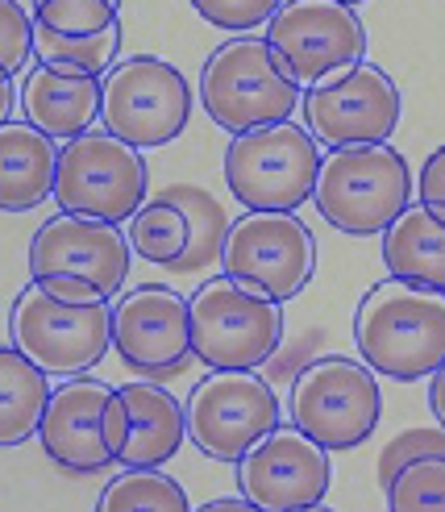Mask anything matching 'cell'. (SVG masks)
<instances>
[{
  "mask_svg": "<svg viewBox=\"0 0 445 512\" xmlns=\"http://www.w3.org/2000/svg\"><path fill=\"white\" fill-rule=\"evenodd\" d=\"M421 458H445V429H408L400 438H391L387 450L379 454V488L387 492V483L396 479L408 463H421Z\"/></svg>",
  "mask_w": 445,
  "mask_h": 512,
  "instance_id": "obj_29",
  "label": "cell"
},
{
  "mask_svg": "<svg viewBox=\"0 0 445 512\" xmlns=\"http://www.w3.org/2000/svg\"><path fill=\"white\" fill-rule=\"evenodd\" d=\"M383 267L391 279L445 292V221L425 204H408L383 229Z\"/></svg>",
  "mask_w": 445,
  "mask_h": 512,
  "instance_id": "obj_21",
  "label": "cell"
},
{
  "mask_svg": "<svg viewBox=\"0 0 445 512\" xmlns=\"http://www.w3.org/2000/svg\"><path fill=\"white\" fill-rule=\"evenodd\" d=\"M183 413L188 442H196L200 454L238 467L279 425V396L254 371H208L192 388Z\"/></svg>",
  "mask_w": 445,
  "mask_h": 512,
  "instance_id": "obj_13",
  "label": "cell"
},
{
  "mask_svg": "<svg viewBox=\"0 0 445 512\" xmlns=\"http://www.w3.org/2000/svg\"><path fill=\"white\" fill-rule=\"evenodd\" d=\"M17 105L25 121L38 125L42 134L55 142H71L88 134L100 121L104 105V75L80 71V67H59V63H34L30 75L21 80Z\"/></svg>",
  "mask_w": 445,
  "mask_h": 512,
  "instance_id": "obj_18",
  "label": "cell"
},
{
  "mask_svg": "<svg viewBox=\"0 0 445 512\" xmlns=\"http://www.w3.org/2000/svg\"><path fill=\"white\" fill-rule=\"evenodd\" d=\"M129 254L121 225L59 213L30 242V279L67 304H113L125 288Z\"/></svg>",
  "mask_w": 445,
  "mask_h": 512,
  "instance_id": "obj_2",
  "label": "cell"
},
{
  "mask_svg": "<svg viewBox=\"0 0 445 512\" xmlns=\"http://www.w3.org/2000/svg\"><path fill=\"white\" fill-rule=\"evenodd\" d=\"M50 375L17 346H0V450L38 438L50 400Z\"/></svg>",
  "mask_w": 445,
  "mask_h": 512,
  "instance_id": "obj_22",
  "label": "cell"
},
{
  "mask_svg": "<svg viewBox=\"0 0 445 512\" xmlns=\"http://www.w3.org/2000/svg\"><path fill=\"white\" fill-rule=\"evenodd\" d=\"M416 204H425L433 217L445 221V146H437L416 175Z\"/></svg>",
  "mask_w": 445,
  "mask_h": 512,
  "instance_id": "obj_32",
  "label": "cell"
},
{
  "mask_svg": "<svg viewBox=\"0 0 445 512\" xmlns=\"http://www.w3.org/2000/svg\"><path fill=\"white\" fill-rule=\"evenodd\" d=\"M188 117H192V88L188 75L175 63L159 55H134L113 63V71L104 75L100 121L121 142L138 150L167 146L188 130Z\"/></svg>",
  "mask_w": 445,
  "mask_h": 512,
  "instance_id": "obj_11",
  "label": "cell"
},
{
  "mask_svg": "<svg viewBox=\"0 0 445 512\" xmlns=\"http://www.w3.org/2000/svg\"><path fill=\"white\" fill-rule=\"evenodd\" d=\"M383 496L391 512H445V458L408 463Z\"/></svg>",
  "mask_w": 445,
  "mask_h": 512,
  "instance_id": "obj_28",
  "label": "cell"
},
{
  "mask_svg": "<svg viewBox=\"0 0 445 512\" xmlns=\"http://www.w3.org/2000/svg\"><path fill=\"white\" fill-rule=\"evenodd\" d=\"M325 150L296 121L258 125L225 146V184L242 209L296 213L312 200Z\"/></svg>",
  "mask_w": 445,
  "mask_h": 512,
  "instance_id": "obj_5",
  "label": "cell"
},
{
  "mask_svg": "<svg viewBox=\"0 0 445 512\" xmlns=\"http://www.w3.org/2000/svg\"><path fill=\"white\" fill-rule=\"evenodd\" d=\"M9 342L46 375H88L113 346V304H67L30 279L13 300Z\"/></svg>",
  "mask_w": 445,
  "mask_h": 512,
  "instance_id": "obj_8",
  "label": "cell"
},
{
  "mask_svg": "<svg viewBox=\"0 0 445 512\" xmlns=\"http://www.w3.org/2000/svg\"><path fill=\"white\" fill-rule=\"evenodd\" d=\"M354 342L362 363L387 379H425L445 363V292L383 279L358 300Z\"/></svg>",
  "mask_w": 445,
  "mask_h": 512,
  "instance_id": "obj_1",
  "label": "cell"
},
{
  "mask_svg": "<svg viewBox=\"0 0 445 512\" xmlns=\"http://www.w3.org/2000/svg\"><path fill=\"white\" fill-rule=\"evenodd\" d=\"M192 512H263V508H258L254 500H246V496H221V500H208Z\"/></svg>",
  "mask_w": 445,
  "mask_h": 512,
  "instance_id": "obj_34",
  "label": "cell"
},
{
  "mask_svg": "<svg viewBox=\"0 0 445 512\" xmlns=\"http://www.w3.org/2000/svg\"><path fill=\"white\" fill-rule=\"evenodd\" d=\"M146 159L109 130H88L59 146L55 204L75 217L125 225L146 204Z\"/></svg>",
  "mask_w": 445,
  "mask_h": 512,
  "instance_id": "obj_9",
  "label": "cell"
},
{
  "mask_svg": "<svg viewBox=\"0 0 445 512\" xmlns=\"http://www.w3.org/2000/svg\"><path fill=\"white\" fill-rule=\"evenodd\" d=\"M304 88L271 50L267 38L238 34L221 42L200 71V105L213 125L229 134H246L258 125L292 121Z\"/></svg>",
  "mask_w": 445,
  "mask_h": 512,
  "instance_id": "obj_3",
  "label": "cell"
},
{
  "mask_svg": "<svg viewBox=\"0 0 445 512\" xmlns=\"http://www.w3.org/2000/svg\"><path fill=\"white\" fill-rule=\"evenodd\" d=\"M121 400L129 413L125 446L117 450V467H163L188 442V413L183 404L154 379L121 383Z\"/></svg>",
  "mask_w": 445,
  "mask_h": 512,
  "instance_id": "obj_19",
  "label": "cell"
},
{
  "mask_svg": "<svg viewBox=\"0 0 445 512\" xmlns=\"http://www.w3.org/2000/svg\"><path fill=\"white\" fill-rule=\"evenodd\" d=\"M296 512H333V508H325V504H312V508H296Z\"/></svg>",
  "mask_w": 445,
  "mask_h": 512,
  "instance_id": "obj_36",
  "label": "cell"
},
{
  "mask_svg": "<svg viewBox=\"0 0 445 512\" xmlns=\"http://www.w3.org/2000/svg\"><path fill=\"white\" fill-rule=\"evenodd\" d=\"M117 388L92 375L63 379L46 400V413L38 425V442L50 463H59L71 475H96L117 467L109 442V404Z\"/></svg>",
  "mask_w": 445,
  "mask_h": 512,
  "instance_id": "obj_17",
  "label": "cell"
},
{
  "mask_svg": "<svg viewBox=\"0 0 445 512\" xmlns=\"http://www.w3.org/2000/svg\"><path fill=\"white\" fill-rule=\"evenodd\" d=\"M59 142L30 121L0 125V213H30L55 196Z\"/></svg>",
  "mask_w": 445,
  "mask_h": 512,
  "instance_id": "obj_20",
  "label": "cell"
},
{
  "mask_svg": "<svg viewBox=\"0 0 445 512\" xmlns=\"http://www.w3.org/2000/svg\"><path fill=\"white\" fill-rule=\"evenodd\" d=\"M221 271L258 296L287 304L317 275V238L296 213L246 209L225 234Z\"/></svg>",
  "mask_w": 445,
  "mask_h": 512,
  "instance_id": "obj_10",
  "label": "cell"
},
{
  "mask_svg": "<svg viewBox=\"0 0 445 512\" xmlns=\"http://www.w3.org/2000/svg\"><path fill=\"white\" fill-rule=\"evenodd\" d=\"M292 425L304 429L312 442L333 450H354L379 429L383 392L379 375L346 354L312 358L308 367L292 375Z\"/></svg>",
  "mask_w": 445,
  "mask_h": 512,
  "instance_id": "obj_7",
  "label": "cell"
},
{
  "mask_svg": "<svg viewBox=\"0 0 445 512\" xmlns=\"http://www.w3.org/2000/svg\"><path fill=\"white\" fill-rule=\"evenodd\" d=\"M34 59V13L17 0H0V67L21 75Z\"/></svg>",
  "mask_w": 445,
  "mask_h": 512,
  "instance_id": "obj_30",
  "label": "cell"
},
{
  "mask_svg": "<svg viewBox=\"0 0 445 512\" xmlns=\"http://www.w3.org/2000/svg\"><path fill=\"white\" fill-rule=\"evenodd\" d=\"M34 30L59 38H96L121 25V0H34Z\"/></svg>",
  "mask_w": 445,
  "mask_h": 512,
  "instance_id": "obj_26",
  "label": "cell"
},
{
  "mask_svg": "<svg viewBox=\"0 0 445 512\" xmlns=\"http://www.w3.org/2000/svg\"><path fill=\"white\" fill-rule=\"evenodd\" d=\"M167 196L179 200L183 213H188V221H192V246L175 263V271H200V267H208L213 259H221L225 234H229V225H233V221H225L221 204L208 196L204 188H192V184H175V188H167Z\"/></svg>",
  "mask_w": 445,
  "mask_h": 512,
  "instance_id": "obj_25",
  "label": "cell"
},
{
  "mask_svg": "<svg viewBox=\"0 0 445 512\" xmlns=\"http://www.w3.org/2000/svg\"><path fill=\"white\" fill-rule=\"evenodd\" d=\"M279 5L283 0H192V9L208 25L229 30V34H250V30H258V25H267Z\"/></svg>",
  "mask_w": 445,
  "mask_h": 512,
  "instance_id": "obj_31",
  "label": "cell"
},
{
  "mask_svg": "<svg viewBox=\"0 0 445 512\" xmlns=\"http://www.w3.org/2000/svg\"><path fill=\"white\" fill-rule=\"evenodd\" d=\"M342 5H366V0H342Z\"/></svg>",
  "mask_w": 445,
  "mask_h": 512,
  "instance_id": "obj_38",
  "label": "cell"
},
{
  "mask_svg": "<svg viewBox=\"0 0 445 512\" xmlns=\"http://www.w3.org/2000/svg\"><path fill=\"white\" fill-rule=\"evenodd\" d=\"M192 350L208 371H258L283 346V304L242 288L225 271L188 296Z\"/></svg>",
  "mask_w": 445,
  "mask_h": 512,
  "instance_id": "obj_6",
  "label": "cell"
},
{
  "mask_svg": "<svg viewBox=\"0 0 445 512\" xmlns=\"http://www.w3.org/2000/svg\"><path fill=\"white\" fill-rule=\"evenodd\" d=\"M113 350L125 358L129 371L146 379L188 371V363L196 358L188 296L163 284L125 292L113 304Z\"/></svg>",
  "mask_w": 445,
  "mask_h": 512,
  "instance_id": "obj_16",
  "label": "cell"
},
{
  "mask_svg": "<svg viewBox=\"0 0 445 512\" xmlns=\"http://www.w3.org/2000/svg\"><path fill=\"white\" fill-rule=\"evenodd\" d=\"M13 121V80H0V125Z\"/></svg>",
  "mask_w": 445,
  "mask_h": 512,
  "instance_id": "obj_35",
  "label": "cell"
},
{
  "mask_svg": "<svg viewBox=\"0 0 445 512\" xmlns=\"http://www.w3.org/2000/svg\"><path fill=\"white\" fill-rule=\"evenodd\" d=\"M429 408H433V417H437V425L445 429V363L429 375Z\"/></svg>",
  "mask_w": 445,
  "mask_h": 512,
  "instance_id": "obj_33",
  "label": "cell"
},
{
  "mask_svg": "<svg viewBox=\"0 0 445 512\" xmlns=\"http://www.w3.org/2000/svg\"><path fill=\"white\" fill-rule=\"evenodd\" d=\"M400 109L404 100L396 80L366 59L308 84L300 96L304 130L325 150L387 142L400 125Z\"/></svg>",
  "mask_w": 445,
  "mask_h": 512,
  "instance_id": "obj_12",
  "label": "cell"
},
{
  "mask_svg": "<svg viewBox=\"0 0 445 512\" xmlns=\"http://www.w3.org/2000/svg\"><path fill=\"white\" fill-rule=\"evenodd\" d=\"M263 38L300 88L366 59V25L342 0H283Z\"/></svg>",
  "mask_w": 445,
  "mask_h": 512,
  "instance_id": "obj_14",
  "label": "cell"
},
{
  "mask_svg": "<svg viewBox=\"0 0 445 512\" xmlns=\"http://www.w3.org/2000/svg\"><path fill=\"white\" fill-rule=\"evenodd\" d=\"M329 479V450L292 421H279L238 463V492L263 512H296L321 504Z\"/></svg>",
  "mask_w": 445,
  "mask_h": 512,
  "instance_id": "obj_15",
  "label": "cell"
},
{
  "mask_svg": "<svg viewBox=\"0 0 445 512\" xmlns=\"http://www.w3.org/2000/svg\"><path fill=\"white\" fill-rule=\"evenodd\" d=\"M117 50H121V25H117V30H109V34H96V38H59V34L34 30V55L42 63L109 75L113 63H117Z\"/></svg>",
  "mask_w": 445,
  "mask_h": 512,
  "instance_id": "obj_27",
  "label": "cell"
},
{
  "mask_svg": "<svg viewBox=\"0 0 445 512\" xmlns=\"http://www.w3.org/2000/svg\"><path fill=\"white\" fill-rule=\"evenodd\" d=\"M312 204L337 234L383 238V229L412 204V171L387 142L325 150Z\"/></svg>",
  "mask_w": 445,
  "mask_h": 512,
  "instance_id": "obj_4",
  "label": "cell"
},
{
  "mask_svg": "<svg viewBox=\"0 0 445 512\" xmlns=\"http://www.w3.org/2000/svg\"><path fill=\"white\" fill-rule=\"evenodd\" d=\"M96 512H192V500L159 467H121L104 483Z\"/></svg>",
  "mask_w": 445,
  "mask_h": 512,
  "instance_id": "obj_24",
  "label": "cell"
},
{
  "mask_svg": "<svg viewBox=\"0 0 445 512\" xmlns=\"http://www.w3.org/2000/svg\"><path fill=\"white\" fill-rule=\"evenodd\" d=\"M125 238L138 259H146L154 267H175L192 246V221L183 213V204L163 192V196L146 200L142 209L125 221Z\"/></svg>",
  "mask_w": 445,
  "mask_h": 512,
  "instance_id": "obj_23",
  "label": "cell"
},
{
  "mask_svg": "<svg viewBox=\"0 0 445 512\" xmlns=\"http://www.w3.org/2000/svg\"><path fill=\"white\" fill-rule=\"evenodd\" d=\"M0 80H13V75H9V71H5V67H0Z\"/></svg>",
  "mask_w": 445,
  "mask_h": 512,
  "instance_id": "obj_37",
  "label": "cell"
}]
</instances>
